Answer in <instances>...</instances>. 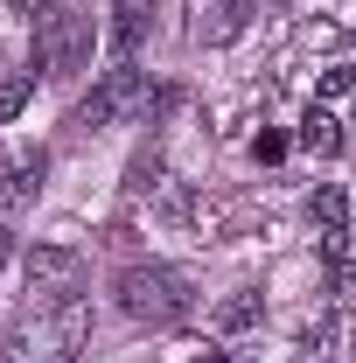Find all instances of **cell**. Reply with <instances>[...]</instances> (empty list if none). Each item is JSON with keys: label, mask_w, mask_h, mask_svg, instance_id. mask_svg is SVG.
<instances>
[{"label": "cell", "mask_w": 356, "mask_h": 363, "mask_svg": "<svg viewBox=\"0 0 356 363\" xmlns=\"http://www.w3.org/2000/svg\"><path fill=\"white\" fill-rule=\"evenodd\" d=\"M28 308H63V301H84V252L77 245H35L28 259Z\"/></svg>", "instance_id": "5b68a950"}, {"label": "cell", "mask_w": 356, "mask_h": 363, "mask_svg": "<svg viewBox=\"0 0 356 363\" xmlns=\"http://www.w3.org/2000/svg\"><path fill=\"white\" fill-rule=\"evenodd\" d=\"M7 252H14V230L0 224V266H7Z\"/></svg>", "instance_id": "ac0fdd59"}, {"label": "cell", "mask_w": 356, "mask_h": 363, "mask_svg": "<svg viewBox=\"0 0 356 363\" xmlns=\"http://www.w3.org/2000/svg\"><path fill=\"white\" fill-rule=\"evenodd\" d=\"M356 91V70H328V77H321V98H350Z\"/></svg>", "instance_id": "9a60e30c"}, {"label": "cell", "mask_w": 356, "mask_h": 363, "mask_svg": "<svg viewBox=\"0 0 356 363\" xmlns=\"http://www.w3.org/2000/svg\"><path fill=\"white\" fill-rule=\"evenodd\" d=\"M112 301H119V315L140 321V328H182V321L196 315L189 279H182L175 266H161V259H147V266H119V272H112Z\"/></svg>", "instance_id": "7a4b0ae2"}, {"label": "cell", "mask_w": 356, "mask_h": 363, "mask_svg": "<svg viewBox=\"0 0 356 363\" xmlns=\"http://www.w3.org/2000/svg\"><path fill=\"white\" fill-rule=\"evenodd\" d=\"M196 363H230V350H203V357H196Z\"/></svg>", "instance_id": "d6986e66"}, {"label": "cell", "mask_w": 356, "mask_h": 363, "mask_svg": "<svg viewBox=\"0 0 356 363\" xmlns=\"http://www.w3.org/2000/svg\"><path fill=\"white\" fill-rule=\"evenodd\" d=\"M91 342V308L63 301V308H28L0 335V363H77Z\"/></svg>", "instance_id": "6da1fadb"}, {"label": "cell", "mask_w": 356, "mask_h": 363, "mask_svg": "<svg viewBox=\"0 0 356 363\" xmlns=\"http://www.w3.org/2000/svg\"><path fill=\"white\" fill-rule=\"evenodd\" d=\"M43 168H49L43 147L35 154H0V210H28L43 196Z\"/></svg>", "instance_id": "8992f818"}, {"label": "cell", "mask_w": 356, "mask_h": 363, "mask_svg": "<svg viewBox=\"0 0 356 363\" xmlns=\"http://www.w3.org/2000/svg\"><path fill=\"white\" fill-rule=\"evenodd\" d=\"M91 14L77 0H56L49 14H35V70L43 77H77L91 70Z\"/></svg>", "instance_id": "3957f363"}, {"label": "cell", "mask_w": 356, "mask_h": 363, "mask_svg": "<svg viewBox=\"0 0 356 363\" xmlns=\"http://www.w3.org/2000/svg\"><path fill=\"white\" fill-rule=\"evenodd\" d=\"M28 91H35V70H21V77H7V84H0V119H14V112L28 105Z\"/></svg>", "instance_id": "5bb4252c"}, {"label": "cell", "mask_w": 356, "mask_h": 363, "mask_svg": "<svg viewBox=\"0 0 356 363\" xmlns=\"http://www.w3.org/2000/svg\"><path fill=\"white\" fill-rule=\"evenodd\" d=\"M126 189H133V196L161 189V154H154V147H147V154H133V168H126Z\"/></svg>", "instance_id": "4fadbf2b"}, {"label": "cell", "mask_w": 356, "mask_h": 363, "mask_svg": "<svg viewBox=\"0 0 356 363\" xmlns=\"http://www.w3.org/2000/svg\"><path fill=\"white\" fill-rule=\"evenodd\" d=\"M301 147L321 154V161H328V154H343V126H335V112L308 105V112H301Z\"/></svg>", "instance_id": "9c48e42d"}, {"label": "cell", "mask_w": 356, "mask_h": 363, "mask_svg": "<svg viewBox=\"0 0 356 363\" xmlns=\"http://www.w3.org/2000/svg\"><path fill=\"white\" fill-rule=\"evenodd\" d=\"M279 154H287V140H279V133H259V140H252V161H279Z\"/></svg>", "instance_id": "2e32d148"}, {"label": "cell", "mask_w": 356, "mask_h": 363, "mask_svg": "<svg viewBox=\"0 0 356 363\" xmlns=\"http://www.w3.org/2000/svg\"><path fill=\"white\" fill-rule=\"evenodd\" d=\"M147 35H154V0H119V7H112V56L133 63Z\"/></svg>", "instance_id": "52a82bcc"}, {"label": "cell", "mask_w": 356, "mask_h": 363, "mask_svg": "<svg viewBox=\"0 0 356 363\" xmlns=\"http://www.w3.org/2000/svg\"><path fill=\"white\" fill-rule=\"evenodd\" d=\"M335 357V315H314L308 328H301V350H294V363H328Z\"/></svg>", "instance_id": "30bf717a"}, {"label": "cell", "mask_w": 356, "mask_h": 363, "mask_svg": "<svg viewBox=\"0 0 356 363\" xmlns=\"http://www.w3.org/2000/svg\"><path fill=\"white\" fill-rule=\"evenodd\" d=\"M308 224L321 230V238H328V230H350V189H343V182H321L308 196Z\"/></svg>", "instance_id": "ba28073f"}, {"label": "cell", "mask_w": 356, "mask_h": 363, "mask_svg": "<svg viewBox=\"0 0 356 363\" xmlns=\"http://www.w3.org/2000/svg\"><path fill=\"white\" fill-rule=\"evenodd\" d=\"M154 112V91H147V70L133 63H112L91 98H77V112H70V126H84V133H105V126H119V119H147Z\"/></svg>", "instance_id": "277c9868"}, {"label": "cell", "mask_w": 356, "mask_h": 363, "mask_svg": "<svg viewBox=\"0 0 356 363\" xmlns=\"http://www.w3.org/2000/svg\"><path fill=\"white\" fill-rule=\"evenodd\" d=\"M7 7H14V14H28V21H35V14H49V7H56V0H7Z\"/></svg>", "instance_id": "e0dca14e"}, {"label": "cell", "mask_w": 356, "mask_h": 363, "mask_svg": "<svg viewBox=\"0 0 356 363\" xmlns=\"http://www.w3.org/2000/svg\"><path fill=\"white\" fill-rule=\"evenodd\" d=\"M238 28H245V0H217L210 21H196V43H230Z\"/></svg>", "instance_id": "8fae6325"}, {"label": "cell", "mask_w": 356, "mask_h": 363, "mask_svg": "<svg viewBox=\"0 0 356 363\" xmlns=\"http://www.w3.org/2000/svg\"><path fill=\"white\" fill-rule=\"evenodd\" d=\"M259 315H266V308H259V294H252V286H238V294L217 308V328H230V335H238V328H252Z\"/></svg>", "instance_id": "7c38bea8"}]
</instances>
